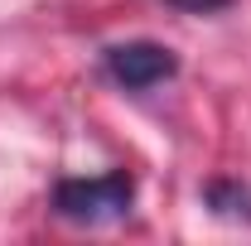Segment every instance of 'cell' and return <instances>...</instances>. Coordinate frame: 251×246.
Returning <instances> with one entry per match:
<instances>
[{
  "label": "cell",
  "mask_w": 251,
  "mask_h": 246,
  "mask_svg": "<svg viewBox=\"0 0 251 246\" xmlns=\"http://www.w3.org/2000/svg\"><path fill=\"white\" fill-rule=\"evenodd\" d=\"M135 203V179L126 169L111 174H97V179H63L53 188V208L58 217L77 222V227H106V222H121Z\"/></svg>",
  "instance_id": "1"
},
{
  "label": "cell",
  "mask_w": 251,
  "mask_h": 246,
  "mask_svg": "<svg viewBox=\"0 0 251 246\" xmlns=\"http://www.w3.org/2000/svg\"><path fill=\"white\" fill-rule=\"evenodd\" d=\"M106 73L111 82H121L126 92H145V87H159L179 73V58L164 49V44H150V39H135V44H111L106 53Z\"/></svg>",
  "instance_id": "2"
},
{
  "label": "cell",
  "mask_w": 251,
  "mask_h": 246,
  "mask_svg": "<svg viewBox=\"0 0 251 246\" xmlns=\"http://www.w3.org/2000/svg\"><path fill=\"white\" fill-rule=\"evenodd\" d=\"M203 203L218 217L251 222V184H242V179H213V184L203 188Z\"/></svg>",
  "instance_id": "3"
},
{
  "label": "cell",
  "mask_w": 251,
  "mask_h": 246,
  "mask_svg": "<svg viewBox=\"0 0 251 246\" xmlns=\"http://www.w3.org/2000/svg\"><path fill=\"white\" fill-rule=\"evenodd\" d=\"M169 5H179V10H193V15H213V10L232 5V0H169Z\"/></svg>",
  "instance_id": "4"
}]
</instances>
